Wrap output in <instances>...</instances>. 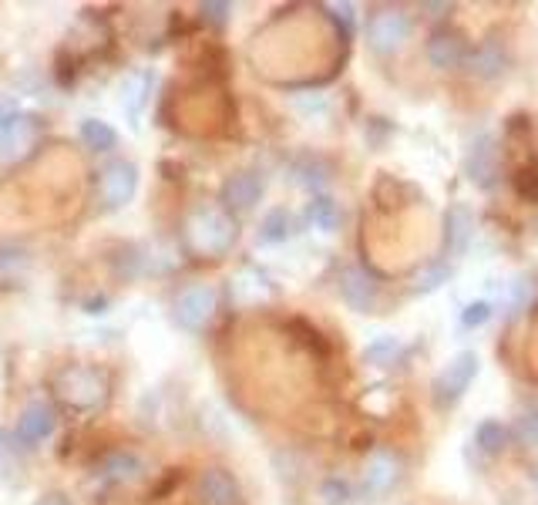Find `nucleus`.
<instances>
[{"label":"nucleus","instance_id":"f257e3e1","mask_svg":"<svg viewBox=\"0 0 538 505\" xmlns=\"http://www.w3.org/2000/svg\"><path fill=\"white\" fill-rule=\"evenodd\" d=\"M182 240L189 253L202 256V260H216V256H226L236 246L239 226L233 213H226L222 206H199L185 216Z\"/></svg>","mask_w":538,"mask_h":505},{"label":"nucleus","instance_id":"f03ea898","mask_svg":"<svg viewBox=\"0 0 538 505\" xmlns=\"http://www.w3.org/2000/svg\"><path fill=\"white\" fill-rule=\"evenodd\" d=\"M108 374L91 364H68L54 374V398L74 415H91L108 401Z\"/></svg>","mask_w":538,"mask_h":505},{"label":"nucleus","instance_id":"7ed1b4c3","mask_svg":"<svg viewBox=\"0 0 538 505\" xmlns=\"http://www.w3.org/2000/svg\"><path fill=\"white\" fill-rule=\"evenodd\" d=\"M478 371H481L478 354L475 351H458L448 364L441 367L438 378H434V384H431L434 404H438V408H454V404L465 398L471 381L478 378Z\"/></svg>","mask_w":538,"mask_h":505},{"label":"nucleus","instance_id":"20e7f679","mask_svg":"<svg viewBox=\"0 0 538 505\" xmlns=\"http://www.w3.org/2000/svg\"><path fill=\"white\" fill-rule=\"evenodd\" d=\"M216 310H219V293L216 287H209V283H192V287H185L172 303L175 324L189 330V334L206 330L212 324V317H216Z\"/></svg>","mask_w":538,"mask_h":505},{"label":"nucleus","instance_id":"39448f33","mask_svg":"<svg viewBox=\"0 0 538 505\" xmlns=\"http://www.w3.org/2000/svg\"><path fill=\"white\" fill-rule=\"evenodd\" d=\"M411 41V17L401 7H384L370 17L367 24V44L374 54H394Z\"/></svg>","mask_w":538,"mask_h":505},{"label":"nucleus","instance_id":"423d86ee","mask_svg":"<svg viewBox=\"0 0 538 505\" xmlns=\"http://www.w3.org/2000/svg\"><path fill=\"white\" fill-rule=\"evenodd\" d=\"M37 135H41V118L34 115H11L0 122V165H14L24 155H31Z\"/></svg>","mask_w":538,"mask_h":505},{"label":"nucleus","instance_id":"0eeeda50","mask_svg":"<svg viewBox=\"0 0 538 505\" xmlns=\"http://www.w3.org/2000/svg\"><path fill=\"white\" fill-rule=\"evenodd\" d=\"M401 455L391 452V448H377L374 455L367 458L364 465V479H360V489H364L367 499H380V495L394 492L397 482H401Z\"/></svg>","mask_w":538,"mask_h":505},{"label":"nucleus","instance_id":"6e6552de","mask_svg":"<svg viewBox=\"0 0 538 505\" xmlns=\"http://www.w3.org/2000/svg\"><path fill=\"white\" fill-rule=\"evenodd\" d=\"M138 189V169L132 162H111L105 165L101 172V182H98V196H101V206L105 209H122L132 202Z\"/></svg>","mask_w":538,"mask_h":505},{"label":"nucleus","instance_id":"1a4fd4ad","mask_svg":"<svg viewBox=\"0 0 538 505\" xmlns=\"http://www.w3.org/2000/svg\"><path fill=\"white\" fill-rule=\"evenodd\" d=\"M266 192V179L253 169L233 172L226 182H222V209L226 213H249Z\"/></svg>","mask_w":538,"mask_h":505},{"label":"nucleus","instance_id":"9d476101","mask_svg":"<svg viewBox=\"0 0 538 505\" xmlns=\"http://www.w3.org/2000/svg\"><path fill=\"white\" fill-rule=\"evenodd\" d=\"M340 297L350 310H357V314H370L380 300V287L367 270H360V266H347V270L340 273Z\"/></svg>","mask_w":538,"mask_h":505},{"label":"nucleus","instance_id":"9b49d317","mask_svg":"<svg viewBox=\"0 0 538 505\" xmlns=\"http://www.w3.org/2000/svg\"><path fill=\"white\" fill-rule=\"evenodd\" d=\"M465 176H468V182H475L478 189L495 186L498 149H495V139H491V135H478V139L471 142V149L465 155Z\"/></svg>","mask_w":538,"mask_h":505},{"label":"nucleus","instance_id":"f8f14e48","mask_svg":"<svg viewBox=\"0 0 538 505\" xmlns=\"http://www.w3.org/2000/svg\"><path fill=\"white\" fill-rule=\"evenodd\" d=\"M58 428V411L44 401H31L17 418V442L21 445H41L51 431Z\"/></svg>","mask_w":538,"mask_h":505},{"label":"nucleus","instance_id":"ddd939ff","mask_svg":"<svg viewBox=\"0 0 538 505\" xmlns=\"http://www.w3.org/2000/svg\"><path fill=\"white\" fill-rule=\"evenodd\" d=\"M424 54H428L431 68L451 71V68H458V64H465L468 48H465V38H461L458 31H451V27H438V31L428 38V48H424Z\"/></svg>","mask_w":538,"mask_h":505},{"label":"nucleus","instance_id":"4468645a","mask_svg":"<svg viewBox=\"0 0 538 505\" xmlns=\"http://www.w3.org/2000/svg\"><path fill=\"white\" fill-rule=\"evenodd\" d=\"M199 502L202 505H243V492H239V482L226 468H206L199 475Z\"/></svg>","mask_w":538,"mask_h":505},{"label":"nucleus","instance_id":"2eb2a0df","mask_svg":"<svg viewBox=\"0 0 538 505\" xmlns=\"http://www.w3.org/2000/svg\"><path fill=\"white\" fill-rule=\"evenodd\" d=\"M471 236H475V213L465 206V202H454V206L444 213V256H461L468 250Z\"/></svg>","mask_w":538,"mask_h":505},{"label":"nucleus","instance_id":"dca6fc26","mask_svg":"<svg viewBox=\"0 0 538 505\" xmlns=\"http://www.w3.org/2000/svg\"><path fill=\"white\" fill-rule=\"evenodd\" d=\"M465 64H468V75H475L481 81H491L508 68V48L498 38H488L468 54Z\"/></svg>","mask_w":538,"mask_h":505},{"label":"nucleus","instance_id":"f3484780","mask_svg":"<svg viewBox=\"0 0 538 505\" xmlns=\"http://www.w3.org/2000/svg\"><path fill=\"white\" fill-rule=\"evenodd\" d=\"M233 297L243 307H253V303H263L273 297V283H269L266 273H259L256 266H243V270L233 277Z\"/></svg>","mask_w":538,"mask_h":505},{"label":"nucleus","instance_id":"a211bd4d","mask_svg":"<svg viewBox=\"0 0 538 505\" xmlns=\"http://www.w3.org/2000/svg\"><path fill=\"white\" fill-rule=\"evenodd\" d=\"M152 85H155L152 71H135L132 78H125L122 105H125V115H128V122H132V128H138V122H142L145 105H148V91H152Z\"/></svg>","mask_w":538,"mask_h":505},{"label":"nucleus","instance_id":"6ab92c4d","mask_svg":"<svg viewBox=\"0 0 538 505\" xmlns=\"http://www.w3.org/2000/svg\"><path fill=\"white\" fill-rule=\"evenodd\" d=\"M296 233V216L290 213V209H269V213L263 216V223H259V233L256 240L263 246H283L286 240H293Z\"/></svg>","mask_w":538,"mask_h":505},{"label":"nucleus","instance_id":"aec40b11","mask_svg":"<svg viewBox=\"0 0 538 505\" xmlns=\"http://www.w3.org/2000/svg\"><path fill=\"white\" fill-rule=\"evenodd\" d=\"M31 270V253L17 243H0V287H17Z\"/></svg>","mask_w":538,"mask_h":505},{"label":"nucleus","instance_id":"412c9836","mask_svg":"<svg viewBox=\"0 0 538 505\" xmlns=\"http://www.w3.org/2000/svg\"><path fill=\"white\" fill-rule=\"evenodd\" d=\"M340 206L333 202L330 196H313L306 202V223L313 229H320V233H333V229H340Z\"/></svg>","mask_w":538,"mask_h":505},{"label":"nucleus","instance_id":"4be33fe9","mask_svg":"<svg viewBox=\"0 0 538 505\" xmlns=\"http://www.w3.org/2000/svg\"><path fill=\"white\" fill-rule=\"evenodd\" d=\"M98 472L105 475L108 482H132L142 475V462H138V455H132V452H115L101 462Z\"/></svg>","mask_w":538,"mask_h":505},{"label":"nucleus","instance_id":"5701e85b","mask_svg":"<svg viewBox=\"0 0 538 505\" xmlns=\"http://www.w3.org/2000/svg\"><path fill=\"white\" fill-rule=\"evenodd\" d=\"M475 445H478L485 455H502L505 445H508V428H505L498 418H485V421H481V425L475 428Z\"/></svg>","mask_w":538,"mask_h":505},{"label":"nucleus","instance_id":"b1692460","mask_svg":"<svg viewBox=\"0 0 538 505\" xmlns=\"http://www.w3.org/2000/svg\"><path fill=\"white\" fill-rule=\"evenodd\" d=\"M81 142H85L91 152H108V149H115L118 135H115V128L108 122H101V118H85V122H81Z\"/></svg>","mask_w":538,"mask_h":505},{"label":"nucleus","instance_id":"393cba45","mask_svg":"<svg viewBox=\"0 0 538 505\" xmlns=\"http://www.w3.org/2000/svg\"><path fill=\"white\" fill-rule=\"evenodd\" d=\"M293 182L320 196V189L330 182V169L320 159H300V162H296V169H293Z\"/></svg>","mask_w":538,"mask_h":505},{"label":"nucleus","instance_id":"a878e982","mask_svg":"<svg viewBox=\"0 0 538 505\" xmlns=\"http://www.w3.org/2000/svg\"><path fill=\"white\" fill-rule=\"evenodd\" d=\"M401 351H404V344L397 341V337L380 334L377 341H370V344H367L364 361H367L370 367H391V364L397 361V357H401Z\"/></svg>","mask_w":538,"mask_h":505},{"label":"nucleus","instance_id":"bb28decb","mask_svg":"<svg viewBox=\"0 0 538 505\" xmlns=\"http://www.w3.org/2000/svg\"><path fill=\"white\" fill-rule=\"evenodd\" d=\"M448 280H451V266L444 263V260H438V263L424 266V270L414 277V293H417V297H428V293L441 290Z\"/></svg>","mask_w":538,"mask_h":505},{"label":"nucleus","instance_id":"cd10ccee","mask_svg":"<svg viewBox=\"0 0 538 505\" xmlns=\"http://www.w3.org/2000/svg\"><path fill=\"white\" fill-rule=\"evenodd\" d=\"M515 438L528 448H538V408H528L515 418Z\"/></svg>","mask_w":538,"mask_h":505},{"label":"nucleus","instance_id":"c85d7f7f","mask_svg":"<svg viewBox=\"0 0 538 505\" xmlns=\"http://www.w3.org/2000/svg\"><path fill=\"white\" fill-rule=\"evenodd\" d=\"M488 320H491V303L488 300H475V303H468V307L461 310V327H465V330L485 327Z\"/></svg>","mask_w":538,"mask_h":505},{"label":"nucleus","instance_id":"c756f323","mask_svg":"<svg viewBox=\"0 0 538 505\" xmlns=\"http://www.w3.org/2000/svg\"><path fill=\"white\" fill-rule=\"evenodd\" d=\"M323 499H327V505H347L350 502V485L343 479H330L323 482Z\"/></svg>","mask_w":538,"mask_h":505},{"label":"nucleus","instance_id":"7c9ffc66","mask_svg":"<svg viewBox=\"0 0 538 505\" xmlns=\"http://www.w3.org/2000/svg\"><path fill=\"white\" fill-rule=\"evenodd\" d=\"M327 11L333 14V21L343 24V31H354V24H357V17H354V4H330Z\"/></svg>","mask_w":538,"mask_h":505},{"label":"nucleus","instance_id":"2f4dec72","mask_svg":"<svg viewBox=\"0 0 538 505\" xmlns=\"http://www.w3.org/2000/svg\"><path fill=\"white\" fill-rule=\"evenodd\" d=\"M199 11H202V17H206V21H212V24H226V21H229V11H233V7H229V4H202Z\"/></svg>","mask_w":538,"mask_h":505},{"label":"nucleus","instance_id":"473e14b6","mask_svg":"<svg viewBox=\"0 0 538 505\" xmlns=\"http://www.w3.org/2000/svg\"><path fill=\"white\" fill-rule=\"evenodd\" d=\"M34 505H71V499L61 492H51V495H44V499H37Z\"/></svg>","mask_w":538,"mask_h":505},{"label":"nucleus","instance_id":"72a5a7b5","mask_svg":"<svg viewBox=\"0 0 538 505\" xmlns=\"http://www.w3.org/2000/svg\"><path fill=\"white\" fill-rule=\"evenodd\" d=\"M7 462H11V455H7V435L0 431V475L7 472Z\"/></svg>","mask_w":538,"mask_h":505},{"label":"nucleus","instance_id":"f704fd0d","mask_svg":"<svg viewBox=\"0 0 538 505\" xmlns=\"http://www.w3.org/2000/svg\"><path fill=\"white\" fill-rule=\"evenodd\" d=\"M424 11H434V17H441L444 11H451V4H424Z\"/></svg>","mask_w":538,"mask_h":505},{"label":"nucleus","instance_id":"c9c22d12","mask_svg":"<svg viewBox=\"0 0 538 505\" xmlns=\"http://www.w3.org/2000/svg\"><path fill=\"white\" fill-rule=\"evenodd\" d=\"M532 485H535V492H538V468H535V475H532Z\"/></svg>","mask_w":538,"mask_h":505}]
</instances>
